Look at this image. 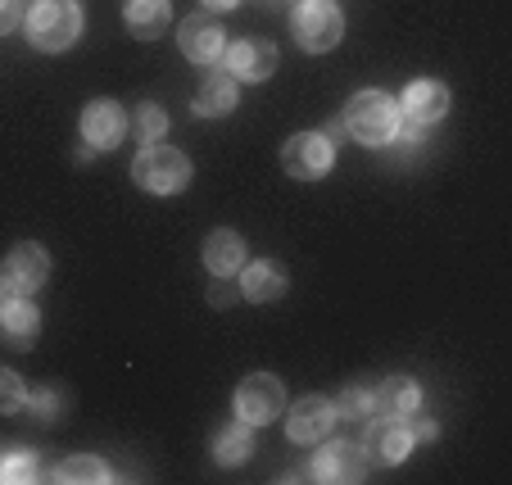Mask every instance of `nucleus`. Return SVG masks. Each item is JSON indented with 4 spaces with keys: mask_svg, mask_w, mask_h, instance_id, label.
<instances>
[{
    "mask_svg": "<svg viewBox=\"0 0 512 485\" xmlns=\"http://www.w3.org/2000/svg\"><path fill=\"white\" fill-rule=\"evenodd\" d=\"M23 399H28V386L19 381V372L0 368V413H23Z\"/></svg>",
    "mask_w": 512,
    "mask_h": 485,
    "instance_id": "obj_26",
    "label": "nucleus"
},
{
    "mask_svg": "<svg viewBox=\"0 0 512 485\" xmlns=\"http://www.w3.org/2000/svg\"><path fill=\"white\" fill-rule=\"evenodd\" d=\"M236 100H241V82L227 73V68H213V73H204L200 87H195V114L200 118H223L236 109Z\"/></svg>",
    "mask_w": 512,
    "mask_h": 485,
    "instance_id": "obj_17",
    "label": "nucleus"
},
{
    "mask_svg": "<svg viewBox=\"0 0 512 485\" xmlns=\"http://www.w3.org/2000/svg\"><path fill=\"white\" fill-rule=\"evenodd\" d=\"M177 41H182V55L191 59V64H218V59H223V50H227L223 23L213 19L209 10L186 14L182 28H177Z\"/></svg>",
    "mask_w": 512,
    "mask_h": 485,
    "instance_id": "obj_10",
    "label": "nucleus"
},
{
    "mask_svg": "<svg viewBox=\"0 0 512 485\" xmlns=\"http://www.w3.org/2000/svg\"><path fill=\"white\" fill-rule=\"evenodd\" d=\"M408 427H413V440H440V422L422 418V408H417L413 418H408Z\"/></svg>",
    "mask_w": 512,
    "mask_h": 485,
    "instance_id": "obj_29",
    "label": "nucleus"
},
{
    "mask_svg": "<svg viewBox=\"0 0 512 485\" xmlns=\"http://www.w3.org/2000/svg\"><path fill=\"white\" fill-rule=\"evenodd\" d=\"M372 408H377V418H413L422 408V390L413 377H386L372 390Z\"/></svg>",
    "mask_w": 512,
    "mask_h": 485,
    "instance_id": "obj_19",
    "label": "nucleus"
},
{
    "mask_svg": "<svg viewBox=\"0 0 512 485\" xmlns=\"http://www.w3.org/2000/svg\"><path fill=\"white\" fill-rule=\"evenodd\" d=\"M223 68L232 73L236 82H268L272 73H277V46H272V41H263V37L227 41Z\"/></svg>",
    "mask_w": 512,
    "mask_h": 485,
    "instance_id": "obj_9",
    "label": "nucleus"
},
{
    "mask_svg": "<svg viewBox=\"0 0 512 485\" xmlns=\"http://www.w3.org/2000/svg\"><path fill=\"white\" fill-rule=\"evenodd\" d=\"M132 182L150 195H177L191 186V159L173 146H141L132 159Z\"/></svg>",
    "mask_w": 512,
    "mask_h": 485,
    "instance_id": "obj_3",
    "label": "nucleus"
},
{
    "mask_svg": "<svg viewBox=\"0 0 512 485\" xmlns=\"http://www.w3.org/2000/svg\"><path fill=\"white\" fill-rule=\"evenodd\" d=\"M232 404H236V418L241 422L268 427V422L281 418V408H286V386H281V377H272V372H250V377L236 386Z\"/></svg>",
    "mask_w": 512,
    "mask_h": 485,
    "instance_id": "obj_6",
    "label": "nucleus"
},
{
    "mask_svg": "<svg viewBox=\"0 0 512 485\" xmlns=\"http://www.w3.org/2000/svg\"><path fill=\"white\" fill-rule=\"evenodd\" d=\"M23 28H28V41L37 50L59 55L82 37V5L78 0H32L28 14H23Z\"/></svg>",
    "mask_w": 512,
    "mask_h": 485,
    "instance_id": "obj_2",
    "label": "nucleus"
},
{
    "mask_svg": "<svg viewBox=\"0 0 512 485\" xmlns=\"http://www.w3.org/2000/svg\"><path fill=\"white\" fill-rule=\"evenodd\" d=\"M286 295V268L277 259H259L241 268V300L250 304H272Z\"/></svg>",
    "mask_w": 512,
    "mask_h": 485,
    "instance_id": "obj_18",
    "label": "nucleus"
},
{
    "mask_svg": "<svg viewBox=\"0 0 512 485\" xmlns=\"http://www.w3.org/2000/svg\"><path fill=\"white\" fill-rule=\"evenodd\" d=\"M23 408H28L32 422H50L59 413V395H55V390H32V395L23 399Z\"/></svg>",
    "mask_w": 512,
    "mask_h": 485,
    "instance_id": "obj_27",
    "label": "nucleus"
},
{
    "mask_svg": "<svg viewBox=\"0 0 512 485\" xmlns=\"http://www.w3.org/2000/svg\"><path fill=\"white\" fill-rule=\"evenodd\" d=\"M250 454H254V427L250 422L236 418L232 427H223L218 436H213V458H218L223 467H241Z\"/></svg>",
    "mask_w": 512,
    "mask_h": 485,
    "instance_id": "obj_21",
    "label": "nucleus"
},
{
    "mask_svg": "<svg viewBox=\"0 0 512 485\" xmlns=\"http://www.w3.org/2000/svg\"><path fill=\"white\" fill-rule=\"evenodd\" d=\"M331 408H336V418H345V422H368V418H377V408H372V390H363V386H349Z\"/></svg>",
    "mask_w": 512,
    "mask_h": 485,
    "instance_id": "obj_25",
    "label": "nucleus"
},
{
    "mask_svg": "<svg viewBox=\"0 0 512 485\" xmlns=\"http://www.w3.org/2000/svg\"><path fill=\"white\" fill-rule=\"evenodd\" d=\"M127 132H132L141 146H155V141H164V132H168V114L155 105V100H141V105L132 109V118H127Z\"/></svg>",
    "mask_w": 512,
    "mask_h": 485,
    "instance_id": "obj_23",
    "label": "nucleus"
},
{
    "mask_svg": "<svg viewBox=\"0 0 512 485\" xmlns=\"http://www.w3.org/2000/svg\"><path fill=\"white\" fill-rule=\"evenodd\" d=\"M340 123L358 146H390L399 136V100L386 91H354Z\"/></svg>",
    "mask_w": 512,
    "mask_h": 485,
    "instance_id": "obj_1",
    "label": "nucleus"
},
{
    "mask_svg": "<svg viewBox=\"0 0 512 485\" xmlns=\"http://www.w3.org/2000/svg\"><path fill=\"white\" fill-rule=\"evenodd\" d=\"M123 136H127V109L118 105V100L100 96V100H91V105L82 109V141H87V146L114 150Z\"/></svg>",
    "mask_w": 512,
    "mask_h": 485,
    "instance_id": "obj_13",
    "label": "nucleus"
},
{
    "mask_svg": "<svg viewBox=\"0 0 512 485\" xmlns=\"http://www.w3.org/2000/svg\"><path fill=\"white\" fill-rule=\"evenodd\" d=\"M41 476V463L32 449H10V454H0V481L5 485H23V481H37Z\"/></svg>",
    "mask_w": 512,
    "mask_h": 485,
    "instance_id": "obj_24",
    "label": "nucleus"
},
{
    "mask_svg": "<svg viewBox=\"0 0 512 485\" xmlns=\"http://www.w3.org/2000/svg\"><path fill=\"white\" fill-rule=\"evenodd\" d=\"M41 331V309L28 295H5L0 300V340L14 345V350H28Z\"/></svg>",
    "mask_w": 512,
    "mask_h": 485,
    "instance_id": "obj_15",
    "label": "nucleus"
},
{
    "mask_svg": "<svg viewBox=\"0 0 512 485\" xmlns=\"http://www.w3.org/2000/svg\"><path fill=\"white\" fill-rule=\"evenodd\" d=\"M331 422H336L331 399L327 395H304V399H295V408H290L286 436L295 440V445H318V440L331 436Z\"/></svg>",
    "mask_w": 512,
    "mask_h": 485,
    "instance_id": "obj_12",
    "label": "nucleus"
},
{
    "mask_svg": "<svg viewBox=\"0 0 512 485\" xmlns=\"http://www.w3.org/2000/svg\"><path fill=\"white\" fill-rule=\"evenodd\" d=\"M449 114V87L435 78H417L404 87V100H399V132L404 141H422L426 127H435Z\"/></svg>",
    "mask_w": 512,
    "mask_h": 485,
    "instance_id": "obj_4",
    "label": "nucleus"
},
{
    "mask_svg": "<svg viewBox=\"0 0 512 485\" xmlns=\"http://www.w3.org/2000/svg\"><path fill=\"white\" fill-rule=\"evenodd\" d=\"M200 5H204L209 14H227V10H236L241 0H200Z\"/></svg>",
    "mask_w": 512,
    "mask_h": 485,
    "instance_id": "obj_30",
    "label": "nucleus"
},
{
    "mask_svg": "<svg viewBox=\"0 0 512 485\" xmlns=\"http://www.w3.org/2000/svg\"><path fill=\"white\" fill-rule=\"evenodd\" d=\"M413 427H408V418H377L372 422V431H368V458H377V463H386V467H395V463H404L408 454H413Z\"/></svg>",
    "mask_w": 512,
    "mask_h": 485,
    "instance_id": "obj_14",
    "label": "nucleus"
},
{
    "mask_svg": "<svg viewBox=\"0 0 512 485\" xmlns=\"http://www.w3.org/2000/svg\"><path fill=\"white\" fill-rule=\"evenodd\" d=\"M290 28H295V41H300L309 55H327V50H336L340 37H345V14H340L336 0H300Z\"/></svg>",
    "mask_w": 512,
    "mask_h": 485,
    "instance_id": "obj_5",
    "label": "nucleus"
},
{
    "mask_svg": "<svg viewBox=\"0 0 512 485\" xmlns=\"http://www.w3.org/2000/svg\"><path fill=\"white\" fill-rule=\"evenodd\" d=\"M23 23V0H0V37Z\"/></svg>",
    "mask_w": 512,
    "mask_h": 485,
    "instance_id": "obj_28",
    "label": "nucleus"
},
{
    "mask_svg": "<svg viewBox=\"0 0 512 485\" xmlns=\"http://www.w3.org/2000/svg\"><path fill=\"white\" fill-rule=\"evenodd\" d=\"M0 300H5V277H0Z\"/></svg>",
    "mask_w": 512,
    "mask_h": 485,
    "instance_id": "obj_31",
    "label": "nucleus"
},
{
    "mask_svg": "<svg viewBox=\"0 0 512 485\" xmlns=\"http://www.w3.org/2000/svg\"><path fill=\"white\" fill-rule=\"evenodd\" d=\"M200 254H204V268H209L213 277H223V282H227V277H236V272L245 268V254H250V250H245V236L241 232L218 227V232L204 236V250Z\"/></svg>",
    "mask_w": 512,
    "mask_h": 485,
    "instance_id": "obj_16",
    "label": "nucleus"
},
{
    "mask_svg": "<svg viewBox=\"0 0 512 485\" xmlns=\"http://www.w3.org/2000/svg\"><path fill=\"white\" fill-rule=\"evenodd\" d=\"M46 277H50V254H46V245L19 241L10 254H5V286H10L14 295L41 291V282H46Z\"/></svg>",
    "mask_w": 512,
    "mask_h": 485,
    "instance_id": "obj_11",
    "label": "nucleus"
},
{
    "mask_svg": "<svg viewBox=\"0 0 512 485\" xmlns=\"http://www.w3.org/2000/svg\"><path fill=\"white\" fill-rule=\"evenodd\" d=\"M168 19H173V5L168 0H127L123 5V23L136 41H155L164 37Z\"/></svg>",
    "mask_w": 512,
    "mask_h": 485,
    "instance_id": "obj_20",
    "label": "nucleus"
},
{
    "mask_svg": "<svg viewBox=\"0 0 512 485\" xmlns=\"http://www.w3.org/2000/svg\"><path fill=\"white\" fill-rule=\"evenodd\" d=\"M331 164H336V146H331L322 132H300L281 146V168H286L290 177H300V182L327 177Z\"/></svg>",
    "mask_w": 512,
    "mask_h": 485,
    "instance_id": "obj_7",
    "label": "nucleus"
},
{
    "mask_svg": "<svg viewBox=\"0 0 512 485\" xmlns=\"http://www.w3.org/2000/svg\"><path fill=\"white\" fill-rule=\"evenodd\" d=\"M50 476H55V481H64V485H109V481H114L109 463H105V458H96V454L64 458V463H59Z\"/></svg>",
    "mask_w": 512,
    "mask_h": 485,
    "instance_id": "obj_22",
    "label": "nucleus"
},
{
    "mask_svg": "<svg viewBox=\"0 0 512 485\" xmlns=\"http://www.w3.org/2000/svg\"><path fill=\"white\" fill-rule=\"evenodd\" d=\"M368 463L372 458L358 440H331V445H322L318 454H313L309 472H313V481H363Z\"/></svg>",
    "mask_w": 512,
    "mask_h": 485,
    "instance_id": "obj_8",
    "label": "nucleus"
}]
</instances>
